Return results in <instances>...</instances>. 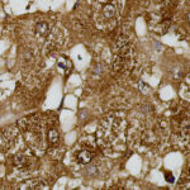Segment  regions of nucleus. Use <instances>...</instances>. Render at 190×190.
<instances>
[{
  "label": "nucleus",
  "instance_id": "f257e3e1",
  "mask_svg": "<svg viewBox=\"0 0 190 190\" xmlns=\"http://www.w3.org/2000/svg\"><path fill=\"white\" fill-rule=\"evenodd\" d=\"M126 120L114 114L101 120L98 127L96 141L105 153L117 155L126 150Z\"/></svg>",
  "mask_w": 190,
  "mask_h": 190
},
{
  "label": "nucleus",
  "instance_id": "f03ea898",
  "mask_svg": "<svg viewBox=\"0 0 190 190\" xmlns=\"http://www.w3.org/2000/svg\"><path fill=\"white\" fill-rule=\"evenodd\" d=\"M124 0H95L94 23L100 31H112L122 18Z\"/></svg>",
  "mask_w": 190,
  "mask_h": 190
},
{
  "label": "nucleus",
  "instance_id": "7ed1b4c3",
  "mask_svg": "<svg viewBox=\"0 0 190 190\" xmlns=\"http://www.w3.org/2000/svg\"><path fill=\"white\" fill-rule=\"evenodd\" d=\"M18 128L23 133L25 141L32 150L36 152H42L44 150L43 124L39 115L27 117L19 120Z\"/></svg>",
  "mask_w": 190,
  "mask_h": 190
},
{
  "label": "nucleus",
  "instance_id": "20e7f679",
  "mask_svg": "<svg viewBox=\"0 0 190 190\" xmlns=\"http://www.w3.org/2000/svg\"><path fill=\"white\" fill-rule=\"evenodd\" d=\"M133 44L128 37H119L114 47V70L118 72H129L133 67Z\"/></svg>",
  "mask_w": 190,
  "mask_h": 190
},
{
  "label": "nucleus",
  "instance_id": "39448f33",
  "mask_svg": "<svg viewBox=\"0 0 190 190\" xmlns=\"http://www.w3.org/2000/svg\"><path fill=\"white\" fill-rule=\"evenodd\" d=\"M19 137V128L15 126L6 127L0 131V148L4 151H9L14 147Z\"/></svg>",
  "mask_w": 190,
  "mask_h": 190
},
{
  "label": "nucleus",
  "instance_id": "423d86ee",
  "mask_svg": "<svg viewBox=\"0 0 190 190\" xmlns=\"http://www.w3.org/2000/svg\"><path fill=\"white\" fill-rule=\"evenodd\" d=\"M13 164L20 171H31L34 169V166L37 164V160L33 155H27L24 152H20V153H17L14 156Z\"/></svg>",
  "mask_w": 190,
  "mask_h": 190
},
{
  "label": "nucleus",
  "instance_id": "0eeeda50",
  "mask_svg": "<svg viewBox=\"0 0 190 190\" xmlns=\"http://www.w3.org/2000/svg\"><path fill=\"white\" fill-rule=\"evenodd\" d=\"M50 186L47 185L43 180L41 179H33L29 181H25L22 189H33V190H41V189H48Z\"/></svg>",
  "mask_w": 190,
  "mask_h": 190
},
{
  "label": "nucleus",
  "instance_id": "6e6552de",
  "mask_svg": "<svg viewBox=\"0 0 190 190\" xmlns=\"http://www.w3.org/2000/svg\"><path fill=\"white\" fill-rule=\"evenodd\" d=\"M50 25L46 22H39L36 24V33L38 37H48L50 36Z\"/></svg>",
  "mask_w": 190,
  "mask_h": 190
},
{
  "label": "nucleus",
  "instance_id": "1a4fd4ad",
  "mask_svg": "<svg viewBox=\"0 0 190 190\" xmlns=\"http://www.w3.org/2000/svg\"><path fill=\"white\" fill-rule=\"evenodd\" d=\"M180 96L183 98L184 100L189 101L190 99V82H189V76H186L185 81L181 84V88H180Z\"/></svg>",
  "mask_w": 190,
  "mask_h": 190
},
{
  "label": "nucleus",
  "instance_id": "9d476101",
  "mask_svg": "<svg viewBox=\"0 0 190 190\" xmlns=\"http://www.w3.org/2000/svg\"><path fill=\"white\" fill-rule=\"evenodd\" d=\"M91 157H93V153H91L90 151L88 150H81L77 152V155H76V158H77V161L80 164H89L91 161Z\"/></svg>",
  "mask_w": 190,
  "mask_h": 190
},
{
  "label": "nucleus",
  "instance_id": "9b49d317",
  "mask_svg": "<svg viewBox=\"0 0 190 190\" xmlns=\"http://www.w3.org/2000/svg\"><path fill=\"white\" fill-rule=\"evenodd\" d=\"M48 139H50L51 146H53V147L58 145V142H60V134H58V132H57L55 128H51L50 131H48Z\"/></svg>",
  "mask_w": 190,
  "mask_h": 190
},
{
  "label": "nucleus",
  "instance_id": "f8f14e48",
  "mask_svg": "<svg viewBox=\"0 0 190 190\" xmlns=\"http://www.w3.org/2000/svg\"><path fill=\"white\" fill-rule=\"evenodd\" d=\"M58 66L60 67H62L63 70H69L71 67V62H70V60H67L66 57H61L58 61Z\"/></svg>",
  "mask_w": 190,
  "mask_h": 190
},
{
  "label": "nucleus",
  "instance_id": "ddd939ff",
  "mask_svg": "<svg viewBox=\"0 0 190 190\" xmlns=\"http://www.w3.org/2000/svg\"><path fill=\"white\" fill-rule=\"evenodd\" d=\"M172 77H174V79H180V77H183V69H181V67L174 69V71H172Z\"/></svg>",
  "mask_w": 190,
  "mask_h": 190
},
{
  "label": "nucleus",
  "instance_id": "4468645a",
  "mask_svg": "<svg viewBox=\"0 0 190 190\" xmlns=\"http://www.w3.org/2000/svg\"><path fill=\"white\" fill-rule=\"evenodd\" d=\"M165 177H166V180H167V183H174V176L171 175L170 172H166V175H165Z\"/></svg>",
  "mask_w": 190,
  "mask_h": 190
}]
</instances>
